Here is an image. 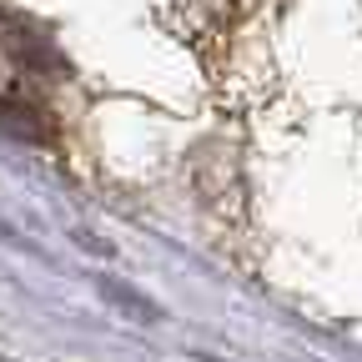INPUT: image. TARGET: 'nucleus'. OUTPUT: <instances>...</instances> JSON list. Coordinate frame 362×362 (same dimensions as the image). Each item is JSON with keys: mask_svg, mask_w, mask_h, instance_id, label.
<instances>
[]
</instances>
